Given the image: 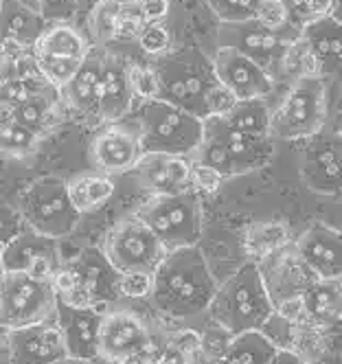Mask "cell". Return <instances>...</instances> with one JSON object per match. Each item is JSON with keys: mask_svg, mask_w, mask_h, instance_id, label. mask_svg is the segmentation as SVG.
<instances>
[{"mask_svg": "<svg viewBox=\"0 0 342 364\" xmlns=\"http://www.w3.org/2000/svg\"><path fill=\"white\" fill-rule=\"evenodd\" d=\"M218 281L198 246L169 250L154 272L151 305L171 318H196L208 311Z\"/></svg>", "mask_w": 342, "mask_h": 364, "instance_id": "6da1fadb", "label": "cell"}, {"mask_svg": "<svg viewBox=\"0 0 342 364\" xmlns=\"http://www.w3.org/2000/svg\"><path fill=\"white\" fill-rule=\"evenodd\" d=\"M274 314V303L263 285L255 262L235 270L220 288L208 305V316L213 323L240 336L246 331H261Z\"/></svg>", "mask_w": 342, "mask_h": 364, "instance_id": "7a4b0ae2", "label": "cell"}, {"mask_svg": "<svg viewBox=\"0 0 342 364\" xmlns=\"http://www.w3.org/2000/svg\"><path fill=\"white\" fill-rule=\"evenodd\" d=\"M161 97L171 106L189 112L198 119H208L206 99L220 80L213 60H208L198 46H184L173 53L161 55L156 64Z\"/></svg>", "mask_w": 342, "mask_h": 364, "instance_id": "3957f363", "label": "cell"}, {"mask_svg": "<svg viewBox=\"0 0 342 364\" xmlns=\"http://www.w3.org/2000/svg\"><path fill=\"white\" fill-rule=\"evenodd\" d=\"M139 132L143 151L191 159L204 141V121L163 99H151L139 108Z\"/></svg>", "mask_w": 342, "mask_h": 364, "instance_id": "277c9868", "label": "cell"}, {"mask_svg": "<svg viewBox=\"0 0 342 364\" xmlns=\"http://www.w3.org/2000/svg\"><path fill=\"white\" fill-rule=\"evenodd\" d=\"M327 88L323 77H301L283 95L270 117V136L283 141L309 139L325 129Z\"/></svg>", "mask_w": 342, "mask_h": 364, "instance_id": "5b68a950", "label": "cell"}, {"mask_svg": "<svg viewBox=\"0 0 342 364\" xmlns=\"http://www.w3.org/2000/svg\"><path fill=\"white\" fill-rule=\"evenodd\" d=\"M18 211L26 226L53 240L70 235L82 220L68 196V182L53 176L33 180L18 196Z\"/></svg>", "mask_w": 342, "mask_h": 364, "instance_id": "8992f818", "label": "cell"}, {"mask_svg": "<svg viewBox=\"0 0 342 364\" xmlns=\"http://www.w3.org/2000/svg\"><path fill=\"white\" fill-rule=\"evenodd\" d=\"M58 292L50 281L24 272H5L0 279V327L5 331L55 321Z\"/></svg>", "mask_w": 342, "mask_h": 364, "instance_id": "52a82bcc", "label": "cell"}, {"mask_svg": "<svg viewBox=\"0 0 342 364\" xmlns=\"http://www.w3.org/2000/svg\"><path fill=\"white\" fill-rule=\"evenodd\" d=\"M167 250L198 246L202 235V204L191 193L151 196L137 213Z\"/></svg>", "mask_w": 342, "mask_h": 364, "instance_id": "ba28073f", "label": "cell"}, {"mask_svg": "<svg viewBox=\"0 0 342 364\" xmlns=\"http://www.w3.org/2000/svg\"><path fill=\"white\" fill-rule=\"evenodd\" d=\"M101 250L105 252L117 272L143 270L151 274L158 270L165 255L169 252L139 215L117 222L105 235Z\"/></svg>", "mask_w": 342, "mask_h": 364, "instance_id": "9c48e42d", "label": "cell"}, {"mask_svg": "<svg viewBox=\"0 0 342 364\" xmlns=\"http://www.w3.org/2000/svg\"><path fill=\"white\" fill-rule=\"evenodd\" d=\"M301 178L314 193L342 196V132L321 129L305 139L301 151Z\"/></svg>", "mask_w": 342, "mask_h": 364, "instance_id": "30bf717a", "label": "cell"}, {"mask_svg": "<svg viewBox=\"0 0 342 364\" xmlns=\"http://www.w3.org/2000/svg\"><path fill=\"white\" fill-rule=\"evenodd\" d=\"M218 42L220 46H230L257 62L272 80H281V64L289 42L266 29L257 18L246 22H222Z\"/></svg>", "mask_w": 342, "mask_h": 364, "instance_id": "8fae6325", "label": "cell"}, {"mask_svg": "<svg viewBox=\"0 0 342 364\" xmlns=\"http://www.w3.org/2000/svg\"><path fill=\"white\" fill-rule=\"evenodd\" d=\"M257 268L274 307L283 301L303 296L319 281V277L305 264V259L301 257L294 242H289L272 255L263 257L261 262H257Z\"/></svg>", "mask_w": 342, "mask_h": 364, "instance_id": "7c38bea8", "label": "cell"}, {"mask_svg": "<svg viewBox=\"0 0 342 364\" xmlns=\"http://www.w3.org/2000/svg\"><path fill=\"white\" fill-rule=\"evenodd\" d=\"M204 139L222 147L226 159L230 161L235 176H244L266 167L274 156L272 136L246 134L242 129H235L233 125H228L222 117L204 119Z\"/></svg>", "mask_w": 342, "mask_h": 364, "instance_id": "4fadbf2b", "label": "cell"}, {"mask_svg": "<svg viewBox=\"0 0 342 364\" xmlns=\"http://www.w3.org/2000/svg\"><path fill=\"white\" fill-rule=\"evenodd\" d=\"M5 272H24L42 281H50L64 266L58 240L26 226L3 248Z\"/></svg>", "mask_w": 342, "mask_h": 364, "instance_id": "5bb4252c", "label": "cell"}, {"mask_svg": "<svg viewBox=\"0 0 342 364\" xmlns=\"http://www.w3.org/2000/svg\"><path fill=\"white\" fill-rule=\"evenodd\" d=\"M151 327L129 309H108L101 323L99 358L119 364L121 360L137 355L149 341Z\"/></svg>", "mask_w": 342, "mask_h": 364, "instance_id": "9a60e30c", "label": "cell"}, {"mask_svg": "<svg viewBox=\"0 0 342 364\" xmlns=\"http://www.w3.org/2000/svg\"><path fill=\"white\" fill-rule=\"evenodd\" d=\"M213 66L220 84H224L237 101L263 99L274 88V80L266 70L230 46H218Z\"/></svg>", "mask_w": 342, "mask_h": 364, "instance_id": "2e32d148", "label": "cell"}, {"mask_svg": "<svg viewBox=\"0 0 342 364\" xmlns=\"http://www.w3.org/2000/svg\"><path fill=\"white\" fill-rule=\"evenodd\" d=\"M143 154L139 127L110 125L101 129L90 143V161L95 169L105 176L134 171Z\"/></svg>", "mask_w": 342, "mask_h": 364, "instance_id": "e0dca14e", "label": "cell"}, {"mask_svg": "<svg viewBox=\"0 0 342 364\" xmlns=\"http://www.w3.org/2000/svg\"><path fill=\"white\" fill-rule=\"evenodd\" d=\"M9 364H55L68 358L64 336L55 321L7 331Z\"/></svg>", "mask_w": 342, "mask_h": 364, "instance_id": "ac0fdd59", "label": "cell"}, {"mask_svg": "<svg viewBox=\"0 0 342 364\" xmlns=\"http://www.w3.org/2000/svg\"><path fill=\"white\" fill-rule=\"evenodd\" d=\"M105 311L108 309L101 305L79 309L58 301L55 323L64 336L70 358L90 360V362L99 358V336H101V323Z\"/></svg>", "mask_w": 342, "mask_h": 364, "instance_id": "d6986e66", "label": "cell"}, {"mask_svg": "<svg viewBox=\"0 0 342 364\" xmlns=\"http://www.w3.org/2000/svg\"><path fill=\"white\" fill-rule=\"evenodd\" d=\"M191 167L193 161L189 156L145 151L139 165L134 167V173L141 182V187L147 189L151 196H173V193L189 191Z\"/></svg>", "mask_w": 342, "mask_h": 364, "instance_id": "ffe728a7", "label": "cell"}, {"mask_svg": "<svg viewBox=\"0 0 342 364\" xmlns=\"http://www.w3.org/2000/svg\"><path fill=\"white\" fill-rule=\"evenodd\" d=\"M261 331L270 338L277 349L292 351L305 362H311L329 351L327 327L314 323L307 316H303L301 321H285L274 311Z\"/></svg>", "mask_w": 342, "mask_h": 364, "instance_id": "44dd1931", "label": "cell"}, {"mask_svg": "<svg viewBox=\"0 0 342 364\" xmlns=\"http://www.w3.org/2000/svg\"><path fill=\"white\" fill-rule=\"evenodd\" d=\"M305 264L319 279H342V232L314 222L294 242Z\"/></svg>", "mask_w": 342, "mask_h": 364, "instance_id": "7402d4cb", "label": "cell"}, {"mask_svg": "<svg viewBox=\"0 0 342 364\" xmlns=\"http://www.w3.org/2000/svg\"><path fill=\"white\" fill-rule=\"evenodd\" d=\"M134 103V90L129 82V64L119 55H105L99 84V119L105 123L121 121Z\"/></svg>", "mask_w": 342, "mask_h": 364, "instance_id": "603a6c76", "label": "cell"}, {"mask_svg": "<svg viewBox=\"0 0 342 364\" xmlns=\"http://www.w3.org/2000/svg\"><path fill=\"white\" fill-rule=\"evenodd\" d=\"M105 50L92 48L73 80L60 90L66 106L84 117H99V84L105 64Z\"/></svg>", "mask_w": 342, "mask_h": 364, "instance_id": "cb8c5ba5", "label": "cell"}, {"mask_svg": "<svg viewBox=\"0 0 342 364\" xmlns=\"http://www.w3.org/2000/svg\"><path fill=\"white\" fill-rule=\"evenodd\" d=\"M303 40L316 62L319 77H342V24L331 16L303 29Z\"/></svg>", "mask_w": 342, "mask_h": 364, "instance_id": "d4e9b609", "label": "cell"}, {"mask_svg": "<svg viewBox=\"0 0 342 364\" xmlns=\"http://www.w3.org/2000/svg\"><path fill=\"white\" fill-rule=\"evenodd\" d=\"M70 266L75 268L84 288L95 296L97 305L105 307L112 301H117V296H121L119 294V272L108 262V257H105L103 250L88 248L79 255Z\"/></svg>", "mask_w": 342, "mask_h": 364, "instance_id": "484cf974", "label": "cell"}, {"mask_svg": "<svg viewBox=\"0 0 342 364\" xmlns=\"http://www.w3.org/2000/svg\"><path fill=\"white\" fill-rule=\"evenodd\" d=\"M46 31L44 16L18 0H3L0 11V44L5 48H33Z\"/></svg>", "mask_w": 342, "mask_h": 364, "instance_id": "4316f807", "label": "cell"}, {"mask_svg": "<svg viewBox=\"0 0 342 364\" xmlns=\"http://www.w3.org/2000/svg\"><path fill=\"white\" fill-rule=\"evenodd\" d=\"M92 46L88 44V40L66 22H58L46 27V31L33 46V53L38 60L84 62Z\"/></svg>", "mask_w": 342, "mask_h": 364, "instance_id": "83f0119b", "label": "cell"}, {"mask_svg": "<svg viewBox=\"0 0 342 364\" xmlns=\"http://www.w3.org/2000/svg\"><path fill=\"white\" fill-rule=\"evenodd\" d=\"M301 299L307 318L329 327L342 314V279H319Z\"/></svg>", "mask_w": 342, "mask_h": 364, "instance_id": "f1b7e54d", "label": "cell"}, {"mask_svg": "<svg viewBox=\"0 0 342 364\" xmlns=\"http://www.w3.org/2000/svg\"><path fill=\"white\" fill-rule=\"evenodd\" d=\"M66 182H68V196L75 204V209L82 215L101 209V206L108 204L110 198L114 196L112 178L101 173V171L75 176Z\"/></svg>", "mask_w": 342, "mask_h": 364, "instance_id": "f546056e", "label": "cell"}, {"mask_svg": "<svg viewBox=\"0 0 342 364\" xmlns=\"http://www.w3.org/2000/svg\"><path fill=\"white\" fill-rule=\"evenodd\" d=\"M277 347L263 331H246L233 338L228 349L210 364H268Z\"/></svg>", "mask_w": 342, "mask_h": 364, "instance_id": "4dcf8cb0", "label": "cell"}, {"mask_svg": "<svg viewBox=\"0 0 342 364\" xmlns=\"http://www.w3.org/2000/svg\"><path fill=\"white\" fill-rule=\"evenodd\" d=\"M287 244H289V228L279 220L255 222L244 230V237H242L244 252L255 264Z\"/></svg>", "mask_w": 342, "mask_h": 364, "instance_id": "1f68e13d", "label": "cell"}, {"mask_svg": "<svg viewBox=\"0 0 342 364\" xmlns=\"http://www.w3.org/2000/svg\"><path fill=\"white\" fill-rule=\"evenodd\" d=\"M60 99H62L60 90H48V92H42V95L29 99L14 110L16 123L24 125L26 129H31V132H36L44 139L58 123Z\"/></svg>", "mask_w": 342, "mask_h": 364, "instance_id": "d6a6232c", "label": "cell"}, {"mask_svg": "<svg viewBox=\"0 0 342 364\" xmlns=\"http://www.w3.org/2000/svg\"><path fill=\"white\" fill-rule=\"evenodd\" d=\"M270 117L263 99H248V101H237V106L222 119H226L228 125L235 129H242L246 134L255 136H270Z\"/></svg>", "mask_w": 342, "mask_h": 364, "instance_id": "836d02e7", "label": "cell"}, {"mask_svg": "<svg viewBox=\"0 0 342 364\" xmlns=\"http://www.w3.org/2000/svg\"><path fill=\"white\" fill-rule=\"evenodd\" d=\"M42 136L26 129L20 123H11L0 129V156L16 161H26L38 154Z\"/></svg>", "mask_w": 342, "mask_h": 364, "instance_id": "e575fe53", "label": "cell"}, {"mask_svg": "<svg viewBox=\"0 0 342 364\" xmlns=\"http://www.w3.org/2000/svg\"><path fill=\"white\" fill-rule=\"evenodd\" d=\"M119 11H121V5L110 3V0H99V3L92 7L90 18H88V29H90L95 44L105 46L117 40Z\"/></svg>", "mask_w": 342, "mask_h": 364, "instance_id": "d590c367", "label": "cell"}, {"mask_svg": "<svg viewBox=\"0 0 342 364\" xmlns=\"http://www.w3.org/2000/svg\"><path fill=\"white\" fill-rule=\"evenodd\" d=\"M257 20L266 29L279 33L287 42H296L303 36V31L296 29L292 24V20H289V14H287V9L281 0H261V7L257 11Z\"/></svg>", "mask_w": 342, "mask_h": 364, "instance_id": "8d00e7d4", "label": "cell"}, {"mask_svg": "<svg viewBox=\"0 0 342 364\" xmlns=\"http://www.w3.org/2000/svg\"><path fill=\"white\" fill-rule=\"evenodd\" d=\"M319 77V70H316V62L309 53V48L303 40V36L296 42H289L285 58L281 64V77H287V80H301V77Z\"/></svg>", "mask_w": 342, "mask_h": 364, "instance_id": "74e56055", "label": "cell"}, {"mask_svg": "<svg viewBox=\"0 0 342 364\" xmlns=\"http://www.w3.org/2000/svg\"><path fill=\"white\" fill-rule=\"evenodd\" d=\"M281 3L285 5L292 24L301 31L307 24L331 16V7H333V0H281Z\"/></svg>", "mask_w": 342, "mask_h": 364, "instance_id": "f35d334b", "label": "cell"}, {"mask_svg": "<svg viewBox=\"0 0 342 364\" xmlns=\"http://www.w3.org/2000/svg\"><path fill=\"white\" fill-rule=\"evenodd\" d=\"M220 22H246L255 20L261 0H206Z\"/></svg>", "mask_w": 342, "mask_h": 364, "instance_id": "ab89813d", "label": "cell"}, {"mask_svg": "<svg viewBox=\"0 0 342 364\" xmlns=\"http://www.w3.org/2000/svg\"><path fill=\"white\" fill-rule=\"evenodd\" d=\"M129 82H132L134 97H139L143 101H151V99L161 97V84H158V75L149 66L129 64Z\"/></svg>", "mask_w": 342, "mask_h": 364, "instance_id": "60d3db41", "label": "cell"}, {"mask_svg": "<svg viewBox=\"0 0 342 364\" xmlns=\"http://www.w3.org/2000/svg\"><path fill=\"white\" fill-rule=\"evenodd\" d=\"M154 290V274L134 270L119 272V294L127 299H149Z\"/></svg>", "mask_w": 342, "mask_h": 364, "instance_id": "b9f144b4", "label": "cell"}, {"mask_svg": "<svg viewBox=\"0 0 342 364\" xmlns=\"http://www.w3.org/2000/svg\"><path fill=\"white\" fill-rule=\"evenodd\" d=\"M139 44L147 55H165L169 50L171 38L163 22H147L139 36Z\"/></svg>", "mask_w": 342, "mask_h": 364, "instance_id": "7bdbcfd3", "label": "cell"}, {"mask_svg": "<svg viewBox=\"0 0 342 364\" xmlns=\"http://www.w3.org/2000/svg\"><path fill=\"white\" fill-rule=\"evenodd\" d=\"M145 24H147V18H145L139 3L137 5H121L117 40H139Z\"/></svg>", "mask_w": 342, "mask_h": 364, "instance_id": "ee69618b", "label": "cell"}, {"mask_svg": "<svg viewBox=\"0 0 342 364\" xmlns=\"http://www.w3.org/2000/svg\"><path fill=\"white\" fill-rule=\"evenodd\" d=\"M26 228L18 206H9L7 202L0 200V244H9L16 235Z\"/></svg>", "mask_w": 342, "mask_h": 364, "instance_id": "f6af8a7d", "label": "cell"}, {"mask_svg": "<svg viewBox=\"0 0 342 364\" xmlns=\"http://www.w3.org/2000/svg\"><path fill=\"white\" fill-rule=\"evenodd\" d=\"M224 180L226 178L220 171H215L213 167H208V165L193 163V167H191V187H196L198 191L215 193L222 187Z\"/></svg>", "mask_w": 342, "mask_h": 364, "instance_id": "bcb514c9", "label": "cell"}, {"mask_svg": "<svg viewBox=\"0 0 342 364\" xmlns=\"http://www.w3.org/2000/svg\"><path fill=\"white\" fill-rule=\"evenodd\" d=\"M235 106H237V97L224 84H218L208 92V99H206L208 117H226Z\"/></svg>", "mask_w": 342, "mask_h": 364, "instance_id": "7dc6e473", "label": "cell"}, {"mask_svg": "<svg viewBox=\"0 0 342 364\" xmlns=\"http://www.w3.org/2000/svg\"><path fill=\"white\" fill-rule=\"evenodd\" d=\"M44 18H64L77 7V0H40Z\"/></svg>", "mask_w": 342, "mask_h": 364, "instance_id": "c3c4849f", "label": "cell"}, {"mask_svg": "<svg viewBox=\"0 0 342 364\" xmlns=\"http://www.w3.org/2000/svg\"><path fill=\"white\" fill-rule=\"evenodd\" d=\"M139 5L147 22H163L169 14V0H141Z\"/></svg>", "mask_w": 342, "mask_h": 364, "instance_id": "681fc988", "label": "cell"}, {"mask_svg": "<svg viewBox=\"0 0 342 364\" xmlns=\"http://www.w3.org/2000/svg\"><path fill=\"white\" fill-rule=\"evenodd\" d=\"M327 345L329 351L342 355V314L327 327Z\"/></svg>", "mask_w": 342, "mask_h": 364, "instance_id": "f907efd6", "label": "cell"}, {"mask_svg": "<svg viewBox=\"0 0 342 364\" xmlns=\"http://www.w3.org/2000/svg\"><path fill=\"white\" fill-rule=\"evenodd\" d=\"M268 364H307L305 360H301L299 355H294L292 351L285 349H277V353L272 355V360Z\"/></svg>", "mask_w": 342, "mask_h": 364, "instance_id": "816d5d0a", "label": "cell"}, {"mask_svg": "<svg viewBox=\"0 0 342 364\" xmlns=\"http://www.w3.org/2000/svg\"><path fill=\"white\" fill-rule=\"evenodd\" d=\"M307 364H342V355H338L333 351H325L321 358H316V360H311Z\"/></svg>", "mask_w": 342, "mask_h": 364, "instance_id": "f5cc1de1", "label": "cell"}, {"mask_svg": "<svg viewBox=\"0 0 342 364\" xmlns=\"http://www.w3.org/2000/svg\"><path fill=\"white\" fill-rule=\"evenodd\" d=\"M11 123H16L14 110H11L9 106H5V103H0V129L7 127V125H11Z\"/></svg>", "mask_w": 342, "mask_h": 364, "instance_id": "db71d44e", "label": "cell"}, {"mask_svg": "<svg viewBox=\"0 0 342 364\" xmlns=\"http://www.w3.org/2000/svg\"><path fill=\"white\" fill-rule=\"evenodd\" d=\"M331 18L336 22L342 24V0H333V7H331Z\"/></svg>", "mask_w": 342, "mask_h": 364, "instance_id": "11a10c76", "label": "cell"}, {"mask_svg": "<svg viewBox=\"0 0 342 364\" xmlns=\"http://www.w3.org/2000/svg\"><path fill=\"white\" fill-rule=\"evenodd\" d=\"M55 364H95V362H90V360H79V358H64V360H60V362H55Z\"/></svg>", "mask_w": 342, "mask_h": 364, "instance_id": "9f6ffc18", "label": "cell"}, {"mask_svg": "<svg viewBox=\"0 0 342 364\" xmlns=\"http://www.w3.org/2000/svg\"><path fill=\"white\" fill-rule=\"evenodd\" d=\"M110 3H117V5H137L141 0H110Z\"/></svg>", "mask_w": 342, "mask_h": 364, "instance_id": "6f0895ef", "label": "cell"}, {"mask_svg": "<svg viewBox=\"0 0 342 364\" xmlns=\"http://www.w3.org/2000/svg\"><path fill=\"white\" fill-rule=\"evenodd\" d=\"M3 244H0V279H3V274H5V264H3Z\"/></svg>", "mask_w": 342, "mask_h": 364, "instance_id": "680465c9", "label": "cell"}, {"mask_svg": "<svg viewBox=\"0 0 342 364\" xmlns=\"http://www.w3.org/2000/svg\"><path fill=\"white\" fill-rule=\"evenodd\" d=\"M193 364H208V360L206 358H200L198 362H193Z\"/></svg>", "mask_w": 342, "mask_h": 364, "instance_id": "91938a15", "label": "cell"}, {"mask_svg": "<svg viewBox=\"0 0 342 364\" xmlns=\"http://www.w3.org/2000/svg\"><path fill=\"white\" fill-rule=\"evenodd\" d=\"M0 11H3V0H0Z\"/></svg>", "mask_w": 342, "mask_h": 364, "instance_id": "94428289", "label": "cell"}]
</instances>
